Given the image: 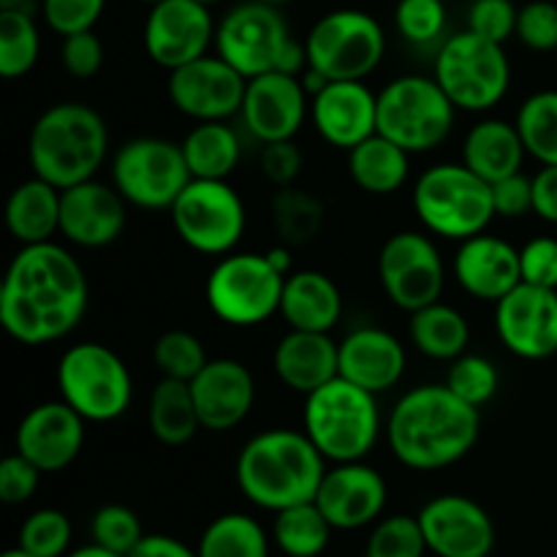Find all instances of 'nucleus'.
<instances>
[{"label": "nucleus", "instance_id": "obj_40", "mask_svg": "<svg viewBox=\"0 0 557 557\" xmlns=\"http://www.w3.org/2000/svg\"><path fill=\"white\" fill-rule=\"evenodd\" d=\"M517 128L528 156L542 166H557V90H539L517 112Z\"/></svg>", "mask_w": 557, "mask_h": 557}, {"label": "nucleus", "instance_id": "obj_13", "mask_svg": "<svg viewBox=\"0 0 557 557\" xmlns=\"http://www.w3.org/2000/svg\"><path fill=\"white\" fill-rule=\"evenodd\" d=\"M190 180L194 174L185 163L183 145L158 136L125 141L112 158V185L139 210H172Z\"/></svg>", "mask_w": 557, "mask_h": 557}, {"label": "nucleus", "instance_id": "obj_63", "mask_svg": "<svg viewBox=\"0 0 557 557\" xmlns=\"http://www.w3.org/2000/svg\"><path fill=\"white\" fill-rule=\"evenodd\" d=\"M139 3H147V5H156V3H161V0H139Z\"/></svg>", "mask_w": 557, "mask_h": 557}, {"label": "nucleus", "instance_id": "obj_4", "mask_svg": "<svg viewBox=\"0 0 557 557\" xmlns=\"http://www.w3.org/2000/svg\"><path fill=\"white\" fill-rule=\"evenodd\" d=\"M107 156V123L96 109L79 101L44 109L27 139V161L33 174L60 190L96 177Z\"/></svg>", "mask_w": 557, "mask_h": 557}, {"label": "nucleus", "instance_id": "obj_56", "mask_svg": "<svg viewBox=\"0 0 557 557\" xmlns=\"http://www.w3.org/2000/svg\"><path fill=\"white\" fill-rule=\"evenodd\" d=\"M125 557H199L196 549H190L188 544H183L180 539L163 536V533H152L145 536L134 549Z\"/></svg>", "mask_w": 557, "mask_h": 557}, {"label": "nucleus", "instance_id": "obj_27", "mask_svg": "<svg viewBox=\"0 0 557 557\" xmlns=\"http://www.w3.org/2000/svg\"><path fill=\"white\" fill-rule=\"evenodd\" d=\"M341 379L384 395L406 373V348L392 332L379 326H359L341 343Z\"/></svg>", "mask_w": 557, "mask_h": 557}, {"label": "nucleus", "instance_id": "obj_55", "mask_svg": "<svg viewBox=\"0 0 557 557\" xmlns=\"http://www.w3.org/2000/svg\"><path fill=\"white\" fill-rule=\"evenodd\" d=\"M533 212L557 226V166H542L533 177Z\"/></svg>", "mask_w": 557, "mask_h": 557}, {"label": "nucleus", "instance_id": "obj_39", "mask_svg": "<svg viewBox=\"0 0 557 557\" xmlns=\"http://www.w3.org/2000/svg\"><path fill=\"white\" fill-rule=\"evenodd\" d=\"M41 54V33L30 11H0V76L30 74Z\"/></svg>", "mask_w": 557, "mask_h": 557}, {"label": "nucleus", "instance_id": "obj_43", "mask_svg": "<svg viewBox=\"0 0 557 557\" xmlns=\"http://www.w3.org/2000/svg\"><path fill=\"white\" fill-rule=\"evenodd\" d=\"M430 553L419 517L392 515L375 522L364 544V557H424Z\"/></svg>", "mask_w": 557, "mask_h": 557}, {"label": "nucleus", "instance_id": "obj_35", "mask_svg": "<svg viewBox=\"0 0 557 557\" xmlns=\"http://www.w3.org/2000/svg\"><path fill=\"white\" fill-rule=\"evenodd\" d=\"M183 156L190 174L199 180H228L243 158L239 136L226 120L196 123V128L185 136Z\"/></svg>", "mask_w": 557, "mask_h": 557}, {"label": "nucleus", "instance_id": "obj_21", "mask_svg": "<svg viewBox=\"0 0 557 557\" xmlns=\"http://www.w3.org/2000/svg\"><path fill=\"white\" fill-rule=\"evenodd\" d=\"M85 424L65 400L38 403L16 424L14 451L27 457L41 473H58L79 457Z\"/></svg>", "mask_w": 557, "mask_h": 557}, {"label": "nucleus", "instance_id": "obj_20", "mask_svg": "<svg viewBox=\"0 0 557 557\" xmlns=\"http://www.w3.org/2000/svg\"><path fill=\"white\" fill-rule=\"evenodd\" d=\"M308 112L310 96L302 79L283 71H270L248 79L243 109H239L248 134L261 145L294 139Z\"/></svg>", "mask_w": 557, "mask_h": 557}, {"label": "nucleus", "instance_id": "obj_17", "mask_svg": "<svg viewBox=\"0 0 557 557\" xmlns=\"http://www.w3.org/2000/svg\"><path fill=\"white\" fill-rule=\"evenodd\" d=\"M215 30L218 25L210 14V5L196 0H161L150 5L141 41L152 63L174 71L205 58L207 47L215 41Z\"/></svg>", "mask_w": 557, "mask_h": 557}, {"label": "nucleus", "instance_id": "obj_49", "mask_svg": "<svg viewBox=\"0 0 557 557\" xmlns=\"http://www.w3.org/2000/svg\"><path fill=\"white\" fill-rule=\"evenodd\" d=\"M107 0H44V20L49 30L58 36H74V33L92 30L101 20Z\"/></svg>", "mask_w": 557, "mask_h": 557}, {"label": "nucleus", "instance_id": "obj_32", "mask_svg": "<svg viewBox=\"0 0 557 557\" xmlns=\"http://www.w3.org/2000/svg\"><path fill=\"white\" fill-rule=\"evenodd\" d=\"M348 174L364 194H397L411 174V152L384 134H373L348 150Z\"/></svg>", "mask_w": 557, "mask_h": 557}, {"label": "nucleus", "instance_id": "obj_52", "mask_svg": "<svg viewBox=\"0 0 557 557\" xmlns=\"http://www.w3.org/2000/svg\"><path fill=\"white\" fill-rule=\"evenodd\" d=\"M522 283L557 288V239L533 237L520 250Z\"/></svg>", "mask_w": 557, "mask_h": 557}, {"label": "nucleus", "instance_id": "obj_22", "mask_svg": "<svg viewBox=\"0 0 557 557\" xmlns=\"http://www.w3.org/2000/svg\"><path fill=\"white\" fill-rule=\"evenodd\" d=\"M315 506L335 531H359L379 522L386 506V482L362 460L337 462L326 468L315 493Z\"/></svg>", "mask_w": 557, "mask_h": 557}, {"label": "nucleus", "instance_id": "obj_14", "mask_svg": "<svg viewBox=\"0 0 557 557\" xmlns=\"http://www.w3.org/2000/svg\"><path fill=\"white\" fill-rule=\"evenodd\" d=\"M169 212L180 239L205 256L234 253L248 223L243 196L226 180L194 177Z\"/></svg>", "mask_w": 557, "mask_h": 557}, {"label": "nucleus", "instance_id": "obj_53", "mask_svg": "<svg viewBox=\"0 0 557 557\" xmlns=\"http://www.w3.org/2000/svg\"><path fill=\"white\" fill-rule=\"evenodd\" d=\"M302 152H299V147L294 145V139H286V141H270V145H264V150H261V172H264V177L270 180L275 188H288V185H294V180L299 177V172H302Z\"/></svg>", "mask_w": 557, "mask_h": 557}, {"label": "nucleus", "instance_id": "obj_61", "mask_svg": "<svg viewBox=\"0 0 557 557\" xmlns=\"http://www.w3.org/2000/svg\"><path fill=\"white\" fill-rule=\"evenodd\" d=\"M196 3H201V5H210V9H212V5L223 3V0H196Z\"/></svg>", "mask_w": 557, "mask_h": 557}, {"label": "nucleus", "instance_id": "obj_42", "mask_svg": "<svg viewBox=\"0 0 557 557\" xmlns=\"http://www.w3.org/2000/svg\"><path fill=\"white\" fill-rule=\"evenodd\" d=\"M152 362L166 379L194 381L210 359H207L205 346L194 332L169 330L152 346Z\"/></svg>", "mask_w": 557, "mask_h": 557}, {"label": "nucleus", "instance_id": "obj_34", "mask_svg": "<svg viewBox=\"0 0 557 557\" xmlns=\"http://www.w3.org/2000/svg\"><path fill=\"white\" fill-rule=\"evenodd\" d=\"M408 335L424 357L438 359V362H455L471 343V326L460 310L438 299V302L411 313Z\"/></svg>", "mask_w": 557, "mask_h": 557}, {"label": "nucleus", "instance_id": "obj_46", "mask_svg": "<svg viewBox=\"0 0 557 557\" xmlns=\"http://www.w3.org/2000/svg\"><path fill=\"white\" fill-rule=\"evenodd\" d=\"M92 544L98 547L109 549V553H117V555H128L136 544L145 539V531H141V522L128 506H120V504H109L101 506L92 517Z\"/></svg>", "mask_w": 557, "mask_h": 557}, {"label": "nucleus", "instance_id": "obj_6", "mask_svg": "<svg viewBox=\"0 0 557 557\" xmlns=\"http://www.w3.org/2000/svg\"><path fill=\"white\" fill-rule=\"evenodd\" d=\"M215 49L245 79L270 71L299 76L308 69L305 44L292 36L277 5L261 0H245L218 22Z\"/></svg>", "mask_w": 557, "mask_h": 557}, {"label": "nucleus", "instance_id": "obj_24", "mask_svg": "<svg viewBox=\"0 0 557 557\" xmlns=\"http://www.w3.org/2000/svg\"><path fill=\"white\" fill-rule=\"evenodd\" d=\"M310 120L326 145L348 152L379 134V92L364 82H330L310 98Z\"/></svg>", "mask_w": 557, "mask_h": 557}, {"label": "nucleus", "instance_id": "obj_23", "mask_svg": "<svg viewBox=\"0 0 557 557\" xmlns=\"http://www.w3.org/2000/svg\"><path fill=\"white\" fill-rule=\"evenodd\" d=\"M128 201L114 185L87 183L65 188L60 196V234L79 248H107L123 234Z\"/></svg>", "mask_w": 557, "mask_h": 557}, {"label": "nucleus", "instance_id": "obj_60", "mask_svg": "<svg viewBox=\"0 0 557 557\" xmlns=\"http://www.w3.org/2000/svg\"><path fill=\"white\" fill-rule=\"evenodd\" d=\"M3 557H33V555L25 553V549H22V547H14V549H5Z\"/></svg>", "mask_w": 557, "mask_h": 557}, {"label": "nucleus", "instance_id": "obj_54", "mask_svg": "<svg viewBox=\"0 0 557 557\" xmlns=\"http://www.w3.org/2000/svg\"><path fill=\"white\" fill-rule=\"evenodd\" d=\"M493 205L498 218H522L533 212V177L517 172L493 185Z\"/></svg>", "mask_w": 557, "mask_h": 557}, {"label": "nucleus", "instance_id": "obj_11", "mask_svg": "<svg viewBox=\"0 0 557 557\" xmlns=\"http://www.w3.org/2000/svg\"><path fill=\"white\" fill-rule=\"evenodd\" d=\"M305 52L310 69L330 82H362L384 60L386 33L368 11L337 9L310 27Z\"/></svg>", "mask_w": 557, "mask_h": 557}, {"label": "nucleus", "instance_id": "obj_9", "mask_svg": "<svg viewBox=\"0 0 557 557\" xmlns=\"http://www.w3.org/2000/svg\"><path fill=\"white\" fill-rule=\"evenodd\" d=\"M60 400L85 422H114L134 400V379L117 354L103 343H76L58 362Z\"/></svg>", "mask_w": 557, "mask_h": 557}, {"label": "nucleus", "instance_id": "obj_57", "mask_svg": "<svg viewBox=\"0 0 557 557\" xmlns=\"http://www.w3.org/2000/svg\"><path fill=\"white\" fill-rule=\"evenodd\" d=\"M267 259H270V264L275 267L277 272H283V275H292V253H288V245H277V248H270L267 250Z\"/></svg>", "mask_w": 557, "mask_h": 557}, {"label": "nucleus", "instance_id": "obj_7", "mask_svg": "<svg viewBox=\"0 0 557 557\" xmlns=\"http://www.w3.org/2000/svg\"><path fill=\"white\" fill-rule=\"evenodd\" d=\"M413 210L430 234L462 243L495 218L493 185L466 163H435L413 185Z\"/></svg>", "mask_w": 557, "mask_h": 557}, {"label": "nucleus", "instance_id": "obj_2", "mask_svg": "<svg viewBox=\"0 0 557 557\" xmlns=\"http://www.w3.org/2000/svg\"><path fill=\"white\" fill-rule=\"evenodd\" d=\"M482 417L446 384H422L406 392L386 422L392 455L411 471H441L476 446Z\"/></svg>", "mask_w": 557, "mask_h": 557}, {"label": "nucleus", "instance_id": "obj_30", "mask_svg": "<svg viewBox=\"0 0 557 557\" xmlns=\"http://www.w3.org/2000/svg\"><path fill=\"white\" fill-rule=\"evenodd\" d=\"M528 150L517 123L506 120H482L473 125L462 141V163L490 185L522 172Z\"/></svg>", "mask_w": 557, "mask_h": 557}, {"label": "nucleus", "instance_id": "obj_29", "mask_svg": "<svg viewBox=\"0 0 557 557\" xmlns=\"http://www.w3.org/2000/svg\"><path fill=\"white\" fill-rule=\"evenodd\" d=\"M281 315L288 330L330 332L343 315L341 288L326 272H292L283 283Z\"/></svg>", "mask_w": 557, "mask_h": 557}, {"label": "nucleus", "instance_id": "obj_16", "mask_svg": "<svg viewBox=\"0 0 557 557\" xmlns=\"http://www.w3.org/2000/svg\"><path fill=\"white\" fill-rule=\"evenodd\" d=\"M245 87H248V79L221 54H205L194 63L169 71L166 90L177 112L196 123H212V120H228L239 114Z\"/></svg>", "mask_w": 557, "mask_h": 557}, {"label": "nucleus", "instance_id": "obj_25", "mask_svg": "<svg viewBox=\"0 0 557 557\" xmlns=\"http://www.w3.org/2000/svg\"><path fill=\"white\" fill-rule=\"evenodd\" d=\"M201 430L228 433L248 419L256 403L253 373L239 359H210L190 381Z\"/></svg>", "mask_w": 557, "mask_h": 557}, {"label": "nucleus", "instance_id": "obj_48", "mask_svg": "<svg viewBox=\"0 0 557 557\" xmlns=\"http://www.w3.org/2000/svg\"><path fill=\"white\" fill-rule=\"evenodd\" d=\"M517 14L520 9L511 0H473L468 9V30L495 44H506L517 33Z\"/></svg>", "mask_w": 557, "mask_h": 557}, {"label": "nucleus", "instance_id": "obj_15", "mask_svg": "<svg viewBox=\"0 0 557 557\" xmlns=\"http://www.w3.org/2000/svg\"><path fill=\"white\" fill-rule=\"evenodd\" d=\"M379 281L392 305L406 313H417L438 302L444 294L446 272L441 250L428 234H392L379 253Z\"/></svg>", "mask_w": 557, "mask_h": 557}, {"label": "nucleus", "instance_id": "obj_28", "mask_svg": "<svg viewBox=\"0 0 557 557\" xmlns=\"http://www.w3.org/2000/svg\"><path fill=\"white\" fill-rule=\"evenodd\" d=\"M272 370L283 386L308 397L341 375V346L330 332L288 330L272 351Z\"/></svg>", "mask_w": 557, "mask_h": 557}, {"label": "nucleus", "instance_id": "obj_12", "mask_svg": "<svg viewBox=\"0 0 557 557\" xmlns=\"http://www.w3.org/2000/svg\"><path fill=\"white\" fill-rule=\"evenodd\" d=\"M283 283L286 275L270 264L267 253H228L212 267L205 297L223 324L245 330L281 313Z\"/></svg>", "mask_w": 557, "mask_h": 557}, {"label": "nucleus", "instance_id": "obj_19", "mask_svg": "<svg viewBox=\"0 0 557 557\" xmlns=\"http://www.w3.org/2000/svg\"><path fill=\"white\" fill-rule=\"evenodd\" d=\"M417 517L428 549L438 557H490L495 549L493 517L466 495H438Z\"/></svg>", "mask_w": 557, "mask_h": 557}, {"label": "nucleus", "instance_id": "obj_33", "mask_svg": "<svg viewBox=\"0 0 557 557\" xmlns=\"http://www.w3.org/2000/svg\"><path fill=\"white\" fill-rule=\"evenodd\" d=\"M147 424H150V433L156 435V441H161L163 446L190 444L201 430L190 381L163 375L152 386L150 403H147Z\"/></svg>", "mask_w": 557, "mask_h": 557}, {"label": "nucleus", "instance_id": "obj_51", "mask_svg": "<svg viewBox=\"0 0 557 557\" xmlns=\"http://www.w3.org/2000/svg\"><path fill=\"white\" fill-rule=\"evenodd\" d=\"M38 482H41V471L27 457H22L20 451L3 457V462H0V500L3 504H27L36 495Z\"/></svg>", "mask_w": 557, "mask_h": 557}, {"label": "nucleus", "instance_id": "obj_64", "mask_svg": "<svg viewBox=\"0 0 557 557\" xmlns=\"http://www.w3.org/2000/svg\"><path fill=\"white\" fill-rule=\"evenodd\" d=\"M555 60H557V52H555Z\"/></svg>", "mask_w": 557, "mask_h": 557}, {"label": "nucleus", "instance_id": "obj_31", "mask_svg": "<svg viewBox=\"0 0 557 557\" xmlns=\"http://www.w3.org/2000/svg\"><path fill=\"white\" fill-rule=\"evenodd\" d=\"M60 196L63 190L36 177L16 185L5 205V226L20 245L52 243L60 234Z\"/></svg>", "mask_w": 557, "mask_h": 557}, {"label": "nucleus", "instance_id": "obj_1", "mask_svg": "<svg viewBox=\"0 0 557 557\" xmlns=\"http://www.w3.org/2000/svg\"><path fill=\"white\" fill-rule=\"evenodd\" d=\"M87 305L90 283L71 250L22 245L0 286V324L22 346H47L79 326Z\"/></svg>", "mask_w": 557, "mask_h": 557}, {"label": "nucleus", "instance_id": "obj_37", "mask_svg": "<svg viewBox=\"0 0 557 557\" xmlns=\"http://www.w3.org/2000/svg\"><path fill=\"white\" fill-rule=\"evenodd\" d=\"M270 212L277 237L288 248H302V245L313 243L326 221L324 205L313 194L294 188V185L277 188V194L272 196Z\"/></svg>", "mask_w": 557, "mask_h": 557}, {"label": "nucleus", "instance_id": "obj_41", "mask_svg": "<svg viewBox=\"0 0 557 557\" xmlns=\"http://www.w3.org/2000/svg\"><path fill=\"white\" fill-rule=\"evenodd\" d=\"M446 386L468 406L482 408L498 395L500 373L493 359L482 357V354H462L449 364Z\"/></svg>", "mask_w": 557, "mask_h": 557}, {"label": "nucleus", "instance_id": "obj_62", "mask_svg": "<svg viewBox=\"0 0 557 557\" xmlns=\"http://www.w3.org/2000/svg\"><path fill=\"white\" fill-rule=\"evenodd\" d=\"M261 3H272V5H283V3H288V0H261Z\"/></svg>", "mask_w": 557, "mask_h": 557}, {"label": "nucleus", "instance_id": "obj_58", "mask_svg": "<svg viewBox=\"0 0 557 557\" xmlns=\"http://www.w3.org/2000/svg\"><path fill=\"white\" fill-rule=\"evenodd\" d=\"M65 557H123V555L109 553V549L98 547V544H90V547H79V549H74V553H69Z\"/></svg>", "mask_w": 557, "mask_h": 557}, {"label": "nucleus", "instance_id": "obj_26", "mask_svg": "<svg viewBox=\"0 0 557 557\" xmlns=\"http://www.w3.org/2000/svg\"><path fill=\"white\" fill-rule=\"evenodd\" d=\"M455 277L462 292L484 302H500L522 283L520 250L493 234L462 239L455 253Z\"/></svg>", "mask_w": 557, "mask_h": 557}, {"label": "nucleus", "instance_id": "obj_36", "mask_svg": "<svg viewBox=\"0 0 557 557\" xmlns=\"http://www.w3.org/2000/svg\"><path fill=\"white\" fill-rule=\"evenodd\" d=\"M332 531L335 528L330 525L324 511L315 506V500H308V504L275 511L272 539L277 549L288 557H319L330 544Z\"/></svg>", "mask_w": 557, "mask_h": 557}, {"label": "nucleus", "instance_id": "obj_50", "mask_svg": "<svg viewBox=\"0 0 557 557\" xmlns=\"http://www.w3.org/2000/svg\"><path fill=\"white\" fill-rule=\"evenodd\" d=\"M60 63L74 79H90L103 65V44L96 30H82L63 38L60 47Z\"/></svg>", "mask_w": 557, "mask_h": 557}, {"label": "nucleus", "instance_id": "obj_47", "mask_svg": "<svg viewBox=\"0 0 557 557\" xmlns=\"http://www.w3.org/2000/svg\"><path fill=\"white\" fill-rule=\"evenodd\" d=\"M515 36L533 52H557V3L531 0L522 5Z\"/></svg>", "mask_w": 557, "mask_h": 557}, {"label": "nucleus", "instance_id": "obj_18", "mask_svg": "<svg viewBox=\"0 0 557 557\" xmlns=\"http://www.w3.org/2000/svg\"><path fill=\"white\" fill-rule=\"evenodd\" d=\"M495 330L515 357L549 359L557 354V288L520 283L495 302Z\"/></svg>", "mask_w": 557, "mask_h": 557}, {"label": "nucleus", "instance_id": "obj_44", "mask_svg": "<svg viewBox=\"0 0 557 557\" xmlns=\"http://www.w3.org/2000/svg\"><path fill=\"white\" fill-rule=\"evenodd\" d=\"M71 520L60 509H38L22 522L20 547L33 557H65L71 547Z\"/></svg>", "mask_w": 557, "mask_h": 557}, {"label": "nucleus", "instance_id": "obj_45", "mask_svg": "<svg viewBox=\"0 0 557 557\" xmlns=\"http://www.w3.org/2000/svg\"><path fill=\"white\" fill-rule=\"evenodd\" d=\"M395 27L413 47L441 41L446 30L444 0H400L395 9Z\"/></svg>", "mask_w": 557, "mask_h": 557}, {"label": "nucleus", "instance_id": "obj_38", "mask_svg": "<svg viewBox=\"0 0 557 557\" xmlns=\"http://www.w3.org/2000/svg\"><path fill=\"white\" fill-rule=\"evenodd\" d=\"M196 553L199 557H270V539L253 517L232 511L205 528Z\"/></svg>", "mask_w": 557, "mask_h": 557}, {"label": "nucleus", "instance_id": "obj_5", "mask_svg": "<svg viewBox=\"0 0 557 557\" xmlns=\"http://www.w3.org/2000/svg\"><path fill=\"white\" fill-rule=\"evenodd\" d=\"M302 422L326 462L364 460L381 435L379 395L337 375L305 397Z\"/></svg>", "mask_w": 557, "mask_h": 557}, {"label": "nucleus", "instance_id": "obj_59", "mask_svg": "<svg viewBox=\"0 0 557 557\" xmlns=\"http://www.w3.org/2000/svg\"><path fill=\"white\" fill-rule=\"evenodd\" d=\"M33 0H0V11H30Z\"/></svg>", "mask_w": 557, "mask_h": 557}, {"label": "nucleus", "instance_id": "obj_3", "mask_svg": "<svg viewBox=\"0 0 557 557\" xmlns=\"http://www.w3.org/2000/svg\"><path fill=\"white\" fill-rule=\"evenodd\" d=\"M326 460L305 430H264L237 457V484L250 504L267 511L315 500Z\"/></svg>", "mask_w": 557, "mask_h": 557}, {"label": "nucleus", "instance_id": "obj_10", "mask_svg": "<svg viewBox=\"0 0 557 557\" xmlns=\"http://www.w3.org/2000/svg\"><path fill=\"white\" fill-rule=\"evenodd\" d=\"M457 107L435 76L406 74L379 92V134L411 156L444 145L455 128Z\"/></svg>", "mask_w": 557, "mask_h": 557}, {"label": "nucleus", "instance_id": "obj_8", "mask_svg": "<svg viewBox=\"0 0 557 557\" xmlns=\"http://www.w3.org/2000/svg\"><path fill=\"white\" fill-rule=\"evenodd\" d=\"M435 82L462 112H490L511 87V63L504 44L460 30L444 38L435 54Z\"/></svg>", "mask_w": 557, "mask_h": 557}]
</instances>
